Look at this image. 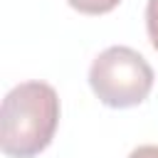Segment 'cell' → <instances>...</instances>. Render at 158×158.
<instances>
[{"mask_svg":"<svg viewBox=\"0 0 158 158\" xmlns=\"http://www.w3.org/2000/svg\"><path fill=\"white\" fill-rule=\"evenodd\" d=\"M153 67L141 52L126 44L106 47L89 67V86L109 109H131L148 99L153 89Z\"/></svg>","mask_w":158,"mask_h":158,"instance_id":"7a4b0ae2","label":"cell"},{"mask_svg":"<svg viewBox=\"0 0 158 158\" xmlns=\"http://www.w3.org/2000/svg\"><path fill=\"white\" fill-rule=\"evenodd\" d=\"M146 32H148L153 49L158 52V0L146 2Z\"/></svg>","mask_w":158,"mask_h":158,"instance_id":"277c9868","label":"cell"},{"mask_svg":"<svg viewBox=\"0 0 158 158\" xmlns=\"http://www.w3.org/2000/svg\"><path fill=\"white\" fill-rule=\"evenodd\" d=\"M128 158H158V146L153 143H146V146H138L128 153Z\"/></svg>","mask_w":158,"mask_h":158,"instance_id":"5b68a950","label":"cell"},{"mask_svg":"<svg viewBox=\"0 0 158 158\" xmlns=\"http://www.w3.org/2000/svg\"><path fill=\"white\" fill-rule=\"evenodd\" d=\"M59 126V96L47 81L12 86L0 109V148L7 158H35L54 138Z\"/></svg>","mask_w":158,"mask_h":158,"instance_id":"6da1fadb","label":"cell"},{"mask_svg":"<svg viewBox=\"0 0 158 158\" xmlns=\"http://www.w3.org/2000/svg\"><path fill=\"white\" fill-rule=\"evenodd\" d=\"M77 12H84V15H106L111 12L121 0H67Z\"/></svg>","mask_w":158,"mask_h":158,"instance_id":"3957f363","label":"cell"}]
</instances>
